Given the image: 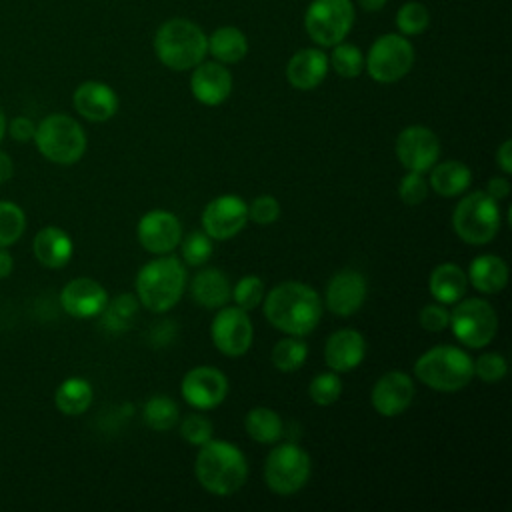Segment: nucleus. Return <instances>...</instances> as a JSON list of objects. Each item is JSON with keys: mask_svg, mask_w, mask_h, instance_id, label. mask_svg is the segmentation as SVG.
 <instances>
[{"mask_svg": "<svg viewBox=\"0 0 512 512\" xmlns=\"http://www.w3.org/2000/svg\"><path fill=\"white\" fill-rule=\"evenodd\" d=\"M230 298L238 308L246 312L254 310L264 300V282L258 276H244L236 282V286H232Z\"/></svg>", "mask_w": 512, "mask_h": 512, "instance_id": "40", "label": "nucleus"}, {"mask_svg": "<svg viewBox=\"0 0 512 512\" xmlns=\"http://www.w3.org/2000/svg\"><path fill=\"white\" fill-rule=\"evenodd\" d=\"M244 428L252 440H256L260 444H272L282 436L284 424H282V418L274 410L258 406L246 414Z\"/></svg>", "mask_w": 512, "mask_h": 512, "instance_id": "31", "label": "nucleus"}, {"mask_svg": "<svg viewBox=\"0 0 512 512\" xmlns=\"http://www.w3.org/2000/svg\"><path fill=\"white\" fill-rule=\"evenodd\" d=\"M194 472L204 490L214 496H228L244 486L248 462L242 450L232 442L210 438L200 446Z\"/></svg>", "mask_w": 512, "mask_h": 512, "instance_id": "2", "label": "nucleus"}, {"mask_svg": "<svg viewBox=\"0 0 512 512\" xmlns=\"http://www.w3.org/2000/svg\"><path fill=\"white\" fill-rule=\"evenodd\" d=\"M310 478V456L294 442L274 446L264 462L266 486L278 496L296 494Z\"/></svg>", "mask_w": 512, "mask_h": 512, "instance_id": "8", "label": "nucleus"}, {"mask_svg": "<svg viewBox=\"0 0 512 512\" xmlns=\"http://www.w3.org/2000/svg\"><path fill=\"white\" fill-rule=\"evenodd\" d=\"M386 2H388V0H358L360 8H364L366 12H378V10H382Z\"/></svg>", "mask_w": 512, "mask_h": 512, "instance_id": "51", "label": "nucleus"}, {"mask_svg": "<svg viewBox=\"0 0 512 512\" xmlns=\"http://www.w3.org/2000/svg\"><path fill=\"white\" fill-rule=\"evenodd\" d=\"M12 172H14V166H12V160L8 154L0 152V184L10 180L12 178Z\"/></svg>", "mask_w": 512, "mask_h": 512, "instance_id": "50", "label": "nucleus"}, {"mask_svg": "<svg viewBox=\"0 0 512 512\" xmlns=\"http://www.w3.org/2000/svg\"><path fill=\"white\" fill-rule=\"evenodd\" d=\"M398 162L412 172H428L440 156V140L438 136L420 124L406 126L394 144Z\"/></svg>", "mask_w": 512, "mask_h": 512, "instance_id": "13", "label": "nucleus"}, {"mask_svg": "<svg viewBox=\"0 0 512 512\" xmlns=\"http://www.w3.org/2000/svg\"><path fill=\"white\" fill-rule=\"evenodd\" d=\"M366 280L356 270H342L334 274L326 286L324 304L336 316H350L366 300Z\"/></svg>", "mask_w": 512, "mask_h": 512, "instance_id": "18", "label": "nucleus"}, {"mask_svg": "<svg viewBox=\"0 0 512 512\" xmlns=\"http://www.w3.org/2000/svg\"><path fill=\"white\" fill-rule=\"evenodd\" d=\"M430 24V12L422 2H406L396 12V26L404 36L422 34Z\"/></svg>", "mask_w": 512, "mask_h": 512, "instance_id": "37", "label": "nucleus"}, {"mask_svg": "<svg viewBox=\"0 0 512 512\" xmlns=\"http://www.w3.org/2000/svg\"><path fill=\"white\" fill-rule=\"evenodd\" d=\"M138 298L130 296V294H122L118 298H114L112 302L106 304V308L102 310L104 314V326L110 328L112 332H122L130 326L132 318L136 316L138 310Z\"/></svg>", "mask_w": 512, "mask_h": 512, "instance_id": "35", "label": "nucleus"}, {"mask_svg": "<svg viewBox=\"0 0 512 512\" xmlns=\"http://www.w3.org/2000/svg\"><path fill=\"white\" fill-rule=\"evenodd\" d=\"M208 50L222 64H236L248 52V40L236 26H220L208 38Z\"/></svg>", "mask_w": 512, "mask_h": 512, "instance_id": "29", "label": "nucleus"}, {"mask_svg": "<svg viewBox=\"0 0 512 512\" xmlns=\"http://www.w3.org/2000/svg\"><path fill=\"white\" fill-rule=\"evenodd\" d=\"M34 132H36V124L26 118V116H18L10 122V136L18 142H26V140H32L34 138Z\"/></svg>", "mask_w": 512, "mask_h": 512, "instance_id": "46", "label": "nucleus"}, {"mask_svg": "<svg viewBox=\"0 0 512 512\" xmlns=\"http://www.w3.org/2000/svg\"><path fill=\"white\" fill-rule=\"evenodd\" d=\"M308 358V346L300 336H286L272 348V364L280 372H296Z\"/></svg>", "mask_w": 512, "mask_h": 512, "instance_id": "33", "label": "nucleus"}, {"mask_svg": "<svg viewBox=\"0 0 512 512\" xmlns=\"http://www.w3.org/2000/svg\"><path fill=\"white\" fill-rule=\"evenodd\" d=\"M62 308L74 318H94L108 304V292L92 278H74L60 292Z\"/></svg>", "mask_w": 512, "mask_h": 512, "instance_id": "19", "label": "nucleus"}, {"mask_svg": "<svg viewBox=\"0 0 512 512\" xmlns=\"http://www.w3.org/2000/svg\"><path fill=\"white\" fill-rule=\"evenodd\" d=\"M4 132H6V118H4V112L0 108V140L4 138Z\"/></svg>", "mask_w": 512, "mask_h": 512, "instance_id": "52", "label": "nucleus"}, {"mask_svg": "<svg viewBox=\"0 0 512 512\" xmlns=\"http://www.w3.org/2000/svg\"><path fill=\"white\" fill-rule=\"evenodd\" d=\"M72 102H74L76 112L90 122H106L118 110L116 92L108 84L96 82V80L82 82L74 90Z\"/></svg>", "mask_w": 512, "mask_h": 512, "instance_id": "22", "label": "nucleus"}, {"mask_svg": "<svg viewBox=\"0 0 512 512\" xmlns=\"http://www.w3.org/2000/svg\"><path fill=\"white\" fill-rule=\"evenodd\" d=\"M34 256L46 268H62L72 258V240L58 226L42 228L34 238Z\"/></svg>", "mask_w": 512, "mask_h": 512, "instance_id": "26", "label": "nucleus"}, {"mask_svg": "<svg viewBox=\"0 0 512 512\" xmlns=\"http://www.w3.org/2000/svg\"><path fill=\"white\" fill-rule=\"evenodd\" d=\"M416 378L432 390L456 392L474 376L472 358L458 346L440 344L426 350L414 364Z\"/></svg>", "mask_w": 512, "mask_h": 512, "instance_id": "5", "label": "nucleus"}, {"mask_svg": "<svg viewBox=\"0 0 512 512\" xmlns=\"http://www.w3.org/2000/svg\"><path fill=\"white\" fill-rule=\"evenodd\" d=\"M210 336L218 352L224 356H242L252 346V320L248 312L238 306H222L210 324Z\"/></svg>", "mask_w": 512, "mask_h": 512, "instance_id": "12", "label": "nucleus"}, {"mask_svg": "<svg viewBox=\"0 0 512 512\" xmlns=\"http://www.w3.org/2000/svg\"><path fill=\"white\" fill-rule=\"evenodd\" d=\"M92 386L88 380L84 378H66L56 394H54V402H56V408L66 414V416H80L82 412H86L92 404Z\"/></svg>", "mask_w": 512, "mask_h": 512, "instance_id": "30", "label": "nucleus"}, {"mask_svg": "<svg viewBox=\"0 0 512 512\" xmlns=\"http://www.w3.org/2000/svg\"><path fill=\"white\" fill-rule=\"evenodd\" d=\"M326 74L328 56L318 48H302L286 64V78L298 90L316 88Z\"/></svg>", "mask_w": 512, "mask_h": 512, "instance_id": "23", "label": "nucleus"}, {"mask_svg": "<svg viewBox=\"0 0 512 512\" xmlns=\"http://www.w3.org/2000/svg\"><path fill=\"white\" fill-rule=\"evenodd\" d=\"M486 194H490L494 200H502L510 194V182L506 176H494L486 184Z\"/></svg>", "mask_w": 512, "mask_h": 512, "instance_id": "47", "label": "nucleus"}, {"mask_svg": "<svg viewBox=\"0 0 512 512\" xmlns=\"http://www.w3.org/2000/svg\"><path fill=\"white\" fill-rule=\"evenodd\" d=\"M414 394V380L404 372L392 370L376 380L370 400L378 414L392 418L402 414L412 404Z\"/></svg>", "mask_w": 512, "mask_h": 512, "instance_id": "17", "label": "nucleus"}, {"mask_svg": "<svg viewBox=\"0 0 512 512\" xmlns=\"http://www.w3.org/2000/svg\"><path fill=\"white\" fill-rule=\"evenodd\" d=\"M366 342L354 328H340L332 332L324 346V360L332 372H350L364 360Z\"/></svg>", "mask_w": 512, "mask_h": 512, "instance_id": "21", "label": "nucleus"}, {"mask_svg": "<svg viewBox=\"0 0 512 512\" xmlns=\"http://www.w3.org/2000/svg\"><path fill=\"white\" fill-rule=\"evenodd\" d=\"M182 260L190 266H202L212 254V238L206 232H190L180 238Z\"/></svg>", "mask_w": 512, "mask_h": 512, "instance_id": "39", "label": "nucleus"}, {"mask_svg": "<svg viewBox=\"0 0 512 512\" xmlns=\"http://www.w3.org/2000/svg\"><path fill=\"white\" fill-rule=\"evenodd\" d=\"M420 326L428 332H442L448 328L450 324V312L444 304L436 302V304H426L420 314H418Z\"/></svg>", "mask_w": 512, "mask_h": 512, "instance_id": "45", "label": "nucleus"}, {"mask_svg": "<svg viewBox=\"0 0 512 512\" xmlns=\"http://www.w3.org/2000/svg\"><path fill=\"white\" fill-rule=\"evenodd\" d=\"M248 222V204L240 196H218L202 210V228L212 240L234 238Z\"/></svg>", "mask_w": 512, "mask_h": 512, "instance_id": "14", "label": "nucleus"}, {"mask_svg": "<svg viewBox=\"0 0 512 512\" xmlns=\"http://www.w3.org/2000/svg\"><path fill=\"white\" fill-rule=\"evenodd\" d=\"M452 226L466 244H488L500 230V208L486 192L466 194L452 212Z\"/></svg>", "mask_w": 512, "mask_h": 512, "instance_id": "7", "label": "nucleus"}, {"mask_svg": "<svg viewBox=\"0 0 512 512\" xmlns=\"http://www.w3.org/2000/svg\"><path fill=\"white\" fill-rule=\"evenodd\" d=\"M266 320L288 336L310 334L322 316L318 292L302 282H282L262 300Z\"/></svg>", "mask_w": 512, "mask_h": 512, "instance_id": "1", "label": "nucleus"}, {"mask_svg": "<svg viewBox=\"0 0 512 512\" xmlns=\"http://www.w3.org/2000/svg\"><path fill=\"white\" fill-rule=\"evenodd\" d=\"M428 172H430L428 186H432V190L444 198L460 196L470 186V180H472L470 168L458 160L436 162Z\"/></svg>", "mask_w": 512, "mask_h": 512, "instance_id": "28", "label": "nucleus"}, {"mask_svg": "<svg viewBox=\"0 0 512 512\" xmlns=\"http://www.w3.org/2000/svg\"><path fill=\"white\" fill-rule=\"evenodd\" d=\"M26 228V216L14 202H0V246L14 244Z\"/></svg>", "mask_w": 512, "mask_h": 512, "instance_id": "36", "label": "nucleus"}, {"mask_svg": "<svg viewBox=\"0 0 512 512\" xmlns=\"http://www.w3.org/2000/svg\"><path fill=\"white\" fill-rule=\"evenodd\" d=\"M328 66L342 78H356L364 70V54L354 44L338 42L328 58Z\"/></svg>", "mask_w": 512, "mask_h": 512, "instance_id": "34", "label": "nucleus"}, {"mask_svg": "<svg viewBox=\"0 0 512 512\" xmlns=\"http://www.w3.org/2000/svg\"><path fill=\"white\" fill-rule=\"evenodd\" d=\"M278 216H280V204L270 194H262L248 204V220H252L254 224L268 226V224H274Z\"/></svg>", "mask_w": 512, "mask_h": 512, "instance_id": "44", "label": "nucleus"}, {"mask_svg": "<svg viewBox=\"0 0 512 512\" xmlns=\"http://www.w3.org/2000/svg\"><path fill=\"white\" fill-rule=\"evenodd\" d=\"M180 392L190 406L212 410L224 402L228 394V378L214 366H196L182 378Z\"/></svg>", "mask_w": 512, "mask_h": 512, "instance_id": "15", "label": "nucleus"}, {"mask_svg": "<svg viewBox=\"0 0 512 512\" xmlns=\"http://www.w3.org/2000/svg\"><path fill=\"white\" fill-rule=\"evenodd\" d=\"M398 196L406 206H418L428 196V180L422 172L408 170L406 176H402L398 184Z\"/></svg>", "mask_w": 512, "mask_h": 512, "instance_id": "42", "label": "nucleus"}, {"mask_svg": "<svg viewBox=\"0 0 512 512\" xmlns=\"http://www.w3.org/2000/svg\"><path fill=\"white\" fill-rule=\"evenodd\" d=\"M472 366H474V374L482 382H486V384L500 382L506 376V372H508L506 358L502 354H498V352H484V354H480L472 362Z\"/></svg>", "mask_w": 512, "mask_h": 512, "instance_id": "41", "label": "nucleus"}, {"mask_svg": "<svg viewBox=\"0 0 512 512\" xmlns=\"http://www.w3.org/2000/svg\"><path fill=\"white\" fill-rule=\"evenodd\" d=\"M354 24L350 0H312L304 14V28L318 46H334Z\"/></svg>", "mask_w": 512, "mask_h": 512, "instance_id": "10", "label": "nucleus"}, {"mask_svg": "<svg viewBox=\"0 0 512 512\" xmlns=\"http://www.w3.org/2000/svg\"><path fill=\"white\" fill-rule=\"evenodd\" d=\"M178 414L180 412H178L176 402L166 394H156V396L148 398L142 408V418H144L146 426L156 432L172 430L180 418Z\"/></svg>", "mask_w": 512, "mask_h": 512, "instance_id": "32", "label": "nucleus"}, {"mask_svg": "<svg viewBox=\"0 0 512 512\" xmlns=\"http://www.w3.org/2000/svg\"><path fill=\"white\" fill-rule=\"evenodd\" d=\"M414 64V48L400 34H384L374 40L364 66L372 80L392 84L404 78Z\"/></svg>", "mask_w": 512, "mask_h": 512, "instance_id": "11", "label": "nucleus"}, {"mask_svg": "<svg viewBox=\"0 0 512 512\" xmlns=\"http://www.w3.org/2000/svg\"><path fill=\"white\" fill-rule=\"evenodd\" d=\"M180 436L194 446H202L212 438V422L202 414H188L180 422Z\"/></svg>", "mask_w": 512, "mask_h": 512, "instance_id": "43", "label": "nucleus"}, {"mask_svg": "<svg viewBox=\"0 0 512 512\" xmlns=\"http://www.w3.org/2000/svg\"><path fill=\"white\" fill-rule=\"evenodd\" d=\"M154 52L170 70H190L208 52V38L198 24L186 18L166 20L154 36Z\"/></svg>", "mask_w": 512, "mask_h": 512, "instance_id": "4", "label": "nucleus"}, {"mask_svg": "<svg viewBox=\"0 0 512 512\" xmlns=\"http://www.w3.org/2000/svg\"><path fill=\"white\" fill-rule=\"evenodd\" d=\"M342 382L338 378V372H322L316 374L308 386V394L314 404L318 406H330L340 398Z\"/></svg>", "mask_w": 512, "mask_h": 512, "instance_id": "38", "label": "nucleus"}, {"mask_svg": "<svg viewBox=\"0 0 512 512\" xmlns=\"http://www.w3.org/2000/svg\"><path fill=\"white\" fill-rule=\"evenodd\" d=\"M190 90L200 104L218 106L232 92V74L222 62H200L194 66Z\"/></svg>", "mask_w": 512, "mask_h": 512, "instance_id": "20", "label": "nucleus"}, {"mask_svg": "<svg viewBox=\"0 0 512 512\" xmlns=\"http://www.w3.org/2000/svg\"><path fill=\"white\" fill-rule=\"evenodd\" d=\"M468 282L484 294H498L508 284V264L496 254H482L470 262Z\"/></svg>", "mask_w": 512, "mask_h": 512, "instance_id": "27", "label": "nucleus"}, {"mask_svg": "<svg viewBox=\"0 0 512 512\" xmlns=\"http://www.w3.org/2000/svg\"><path fill=\"white\" fill-rule=\"evenodd\" d=\"M34 144L46 160L68 166L82 158L86 134L72 116L50 114L36 126Z\"/></svg>", "mask_w": 512, "mask_h": 512, "instance_id": "6", "label": "nucleus"}, {"mask_svg": "<svg viewBox=\"0 0 512 512\" xmlns=\"http://www.w3.org/2000/svg\"><path fill=\"white\" fill-rule=\"evenodd\" d=\"M496 164L500 166V170L504 172V176H508L512 172V140H504L500 144V148L496 150Z\"/></svg>", "mask_w": 512, "mask_h": 512, "instance_id": "48", "label": "nucleus"}, {"mask_svg": "<svg viewBox=\"0 0 512 512\" xmlns=\"http://www.w3.org/2000/svg\"><path fill=\"white\" fill-rule=\"evenodd\" d=\"M12 266H14V262H12V256H10V252L6 250V246H0V278H6V276H10V272H12Z\"/></svg>", "mask_w": 512, "mask_h": 512, "instance_id": "49", "label": "nucleus"}, {"mask_svg": "<svg viewBox=\"0 0 512 512\" xmlns=\"http://www.w3.org/2000/svg\"><path fill=\"white\" fill-rule=\"evenodd\" d=\"M428 290L436 302L456 304L468 290V276L458 264L444 262L430 272Z\"/></svg>", "mask_w": 512, "mask_h": 512, "instance_id": "25", "label": "nucleus"}, {"mask_svg": "<svg viewBox=\"0 0 512 512\" xmlns=\"http://www.w3.org/2000/svg\"><path fill=\"white\" fill-rule=\"evenodd\" d=\"M188 282L186 266L172 254H160L146 262L136 276L138 302L150 312L170 310L184 294Z\"/></svg>", "mask_w": 512, "mask_h": 512, "instance_id": "3", "label": "nucleus"}, {"mask_svg": "<svg viewBox=\"0 0 512 512\" xmlns=\"http://www.w3.org/2000/svg\"><path fill=\"white\" fill-rule=\"evenodd\" d=\"M448 326L466 348H482L490 344L498 332V314L492 304L482 298H460L450 312Z\"/></svg>", "mask_w": 512, "mask_h": 512, "instance_id": "9", "label": "nucleus"}, {"mask_svg": "<svg viewBox=\"0 0 512 512\" xmlns=\"http://www.w3.org/2000/svg\"><path fill=\"white\" fill-rule=\"evenodd\" d=\"M136 236L140 246L150 254H170L182 238V226L176 214L168 210H150L138 220Z\"/></svg>", "mask_w": 512, "mask_h": 512, "instance_id": "16", "label": "nucleus"}, {"mask_svg": "<svg viewBox=\"0 0 512 512\" xmlns=\"http://www.w3.org/2000/svg\"><path fill=\"white\" fill-rule=\"evenodd\" d=\"M190 294L194 302L202 308H222L232 296V286L222 270L202 268L194 274L190 284Z\"/></svg>", "mask_w": 512, "mask_h": 512, "instance_id": "24", "label": "nucleus"}]
</instances>
